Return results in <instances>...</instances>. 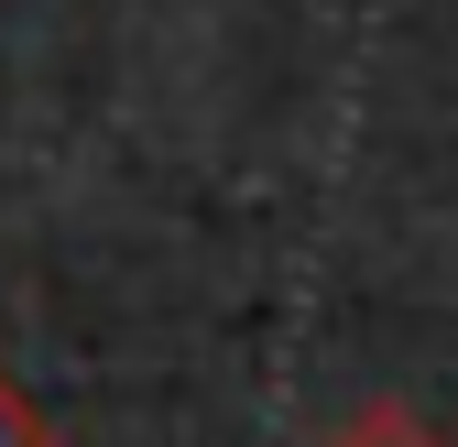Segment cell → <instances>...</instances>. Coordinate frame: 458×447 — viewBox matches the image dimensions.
Wrapping results in <instances>:
<instances>
[{"label": "cell", "mask_w": 458, "mask_h": 447, "mask_svg": "<svg viewBox=\"0 0 458 447\" xmlns=\"http://www.w3.org/2000/svg\"><path fill=\"white\" fill-rule=\"evenodd\" d=\"M0 447H55V426L33 415V393H22L12 371H0Z\"/></svg>", "instance_id": "7a4b0ae2"}, {"label": "cell", "mask_w": 458, "mask_h": 447, "mask_svg": "<svg viewBox=\"0 0 458 447\" xmlns=\"http://www.w3.org/2000/svg\"><path fill=\"white\" fill-rule=\"evenodd\" d=\"M327 447H447V436H437V426H426L415 404H393V393H382V404H360L350 426H338Z\"/></svg>", "instance_id": "6da1fadb"}]
</instances>
